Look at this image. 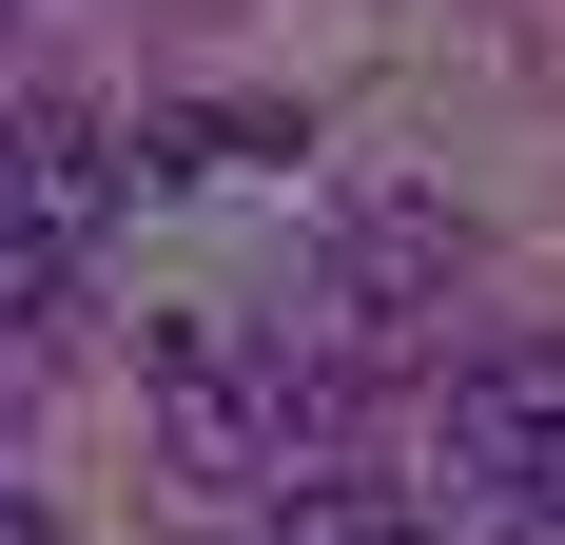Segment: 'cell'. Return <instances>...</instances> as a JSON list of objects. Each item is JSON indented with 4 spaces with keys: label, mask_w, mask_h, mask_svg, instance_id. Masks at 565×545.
Wrapping results in <instances>:
<instances>
[{
    "label": "cell",
    "mask_w": 565,
    "mask_h": 545,
    "mask_svg": "<svg viewBox=\"0 0 565 545\" xmlns=\"http://www.w3.org/2000/svg\"><path fill=\"white\" fill-rule=\"evenodd\" d=\"M449 292H468V215H449V195H371V215L332 234V331H351V351H409Z\"/></svg>",
    "instance_id": "cell-1"
},
{
    "label": "cell",
    "mask_w": 565,
    "mask_h": 545,
    "mask_svg": "<svg viewBox=\"0 0 565 545\" xmlns=\"http://www.w3.org/2000/svg\"><path fill=\"white\" fill-rule=\"evenodd\" d=\"M117 175H137V157H117V117H98V98H20V117H0V215L40 234L58 272H98Z\"/></svg>",
    "instance_id": "cell-2"
},
{
    "label": "cell",
    "mask_w": 565,
    "mask_h": 545,
    "mask_svg": "<svg viewBox=\"0 0 565 545\" xmlns=\"http://www.w3.org/2000/svg\"><path fill=\"white\" fill-rule=\"evenodd\" d=\"M429 409H449V468H468V488H526V448L565 429V331H468Z\"/></svg>",
    "instance_id": "cell-3"
},
{
    "label": "cell",
    "mask_w": 565,
    "mask_h": 545,
    "mask_svg": "<svg viewBox=\"0 0 565 545\" xmlns=\"http://www.w3.org/2000/svg\"><path fill=\"white\" fill-rule=\"evenodd\" d=\"M254 545H429V526H409L391 488H351V468H312V488H274V526H254Z\"/></svg>",
    "instance_id": "cell-4"
},
{
    "label": "cell",
    "mask_w": 565,
    "mask_h": 545,
    "mask_svg": "<svg viewBox=\"0 0 565 545\" xmlns=\"http://www.w3.org/2000/svg\"><path fill=\"white\" fill-rule=\"evenodd\" d=\"M508 506H526V526H546V545H565V429H546V448H526V488H508Z\"/></svg>",
    "instance_id": "cell-5"
},
{
    "label": "cell",
    "mask_w": 565,
    "mask_h": 545,
    "mask_svg": "<svg viewBox=\"0 0 565 545\" xmlns=\"http://www.w3.org/2000/svg\"><path fill=\"white\" fill-rule=\"evenodd\" d=\"M0 545H58V526H40V506H20V488H0Z\"/></svg>",
    "instance_id": "cell-6"
}]
</instances>
